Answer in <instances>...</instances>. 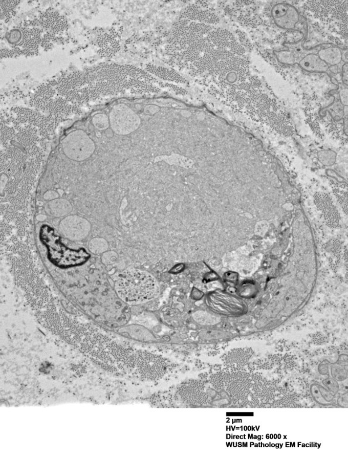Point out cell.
Wrapping results in <instances>:
<instances>
[{"mask_svg":"<svg viewBox=\"0 0 348 457\" xmlns=\"http://www.w3.org/2000/svg\"><path fill=\"white\" fill-rule=\"evenodd\" d=\"M179 395L184 401L197 405H204L208 399L203 383L197 381L183 383L180 387Z\"/></svg>","mask_w":348,"mask_h":457,"instance_id":"cell-7","label":"cell"},{"mask_svg":"<svg viewBox=\"0 0 348 457\" xmlns=\"http://www.w3.org/2000/svg\"><path fill=\"white\" fill-rule=\"evenodd\" d=\"M46 210L56 217H61L71 213L72 206L67 200L57 199L48 203Z\"/></svg>","mask_w":348,"mask_h":457,"instance_id":"cell-10","label":"cell"},{"mask_svg":"<svg viewBox=\"0 0 348 457\" xmlns=\"http://www.w3.org/2000/svg\"><path fill=\"white\" fill-rule=\"evenodd\" d=\"M272 15L277 26L282 29H294L300 19L296 8L286 3H279L272 8Z\"/></svg>","mask_w":348,"mask_h":457,"instance_id":"cell-5","label":"cell"},{"mask_svg":"<svg viewBox=\"0 0 348 457\" xmlns=\"http://www.w3.org/2000/svg\"><path fill=\"white\" fill-rule=\"evenodd\" d=\"M106 245L105 241L101 238H94L90 243V248L92 251H100Z\"/></svg>","mask_w":348,"mask_h":457,"instance_id":"cell-13","label":"cell"},{"mask_svg":"<svg viewBox=\"0 0 348 457\" xmlns=\"http://www.w3.org/2000/svg\"><path fill=\"white\" fill-rule=\"evenodd\" d=\"M48 248V258L52 263L60 268H69L84 264L90 258L89 253L83 249L75 250L68 248L63 244L53 242L45 244Z\"/></svg>","mask_w":348,"mask_h":457,"instance_id":"cell-3","label":"cell"},{"mask_svg":"<svg viewBox=\"0 0 348 457\" xmlns=\"http://www.w3.org/2000/svg\"><path fill=\"white\" fill-rule=\"evenodd\" d=\"M57 193H58L60 195H62L64 193V191L62 190L59 189L57 190Z\"/></svg>","mask_w":348,"mask_h":457,"instance_id":"cell-20","label":"cell"},{"mask_svg":"<svg viewBox=\"0 0 348 457\" xmlns=\"http://www.w3.org/2000/svg\"><path fill=\"white\" fill-rule=\"evenodd\" d=\"M63 150L69 159L77 162L88 160L96 149L94 141L80 130L69 134L62 142Z\"/></svg>","mask_w":348,"mask_h":457,"instance_id":"cell-2","label":"cell"},{"mask_svg":"<svg viewBox=\"0 0 348 457\" xmlns=\"http://www.w3.org/2000/svg\"><path fill=\"white\" fill-rule=\"evenodd\" d=\"M36 203H37V205H38L39 206H42L44 205V203L41 201H39V202H37Z\"/></svg>","mask_w":348,"mask_h":457,"instance_id":"cell-19","label":"cell"},{"mask_svg":"<svg viewBox=\"0 0 348 457\" xmlns=\"http://www.w3.org/2000/svg\"><path fill=\"white\" fill-rule=\"evenodd\" d=\"M318 56L323 62L330 65L338 64L342 59L341 51L337 47H331L319 51Z\"/></svg>","mask_w":348,"mask_h":457,"instance_id":"cell-11","label":"cell"},{"mask_svg":"<svg viewBox=\"0 0 348 457\" xmlns=\"http://www.w3.org/2000/svg\"><path fill=\"white\" fill-rule=\"evenodd\" d=\"M106 136L108 138H111L113 137V133L111 130H106L105 132Z\"/></svg>","mask_w":348,"mask_h":457,"instance_id":"cell-18","label":"cell"},{"mask_svg":"<svg viewBox=\"0 0 348 457\" xmlns=\"http://www.w3.org/2000/svg\"><path fill=\"white\" fill-rule=\"evenodd\" d=\"M93 123L98 129L102 130L108 128V118L103 114H98L93 118Z\"/></svg>","mask_w":348,"mask_h":457,"instance_id":"cell-12","label":"cell"},{"mask_svg":"<svg viewBox=\"0 0 348 457\" xmlns=\"http://www.w3.org/2000/svg\"><path fill=\"white\" fill-rule=\"evenodd\" d=\"M61 232L68 237L80 239L85 237L90 230V224L85 219L77 215H71L61 221Z\"/></svg>","mask_w":348,"mask_h":457,"instance_id":"cell-6","label":"cell"},{"mask_svg":"<svg viewBox=\"0 0 348 457\" xmlns=\"http://www.w3.org/2000/svg\"><path fill=\"white\" fill-rule=\"evenodd\" d=\"M7 182V178L4 176V175H3L1 179V191H2L4 189V187H5Z\"/></svg>","mask_w":348,"mask_h":457,"instance_id":"cell-16","label":"cell"},{"mask_svg":"<svg viewBox=\"0 0 348 457\" xmlns=\"http://www.w3.org/2000/svg\"><path fill=\"white\" fill-rule=\"evenodd\" d=\"M59 198V194L54 190H49L47 191L46 193H45L44 195V199L45 201H52L53 200H55L58 199Z\"/></svg>","mask_w":348,"mask_h":457,"instance_id":"cell-14","label":"cell"},{"mask_svg":"<svg viewBox=\"0 0 348 457\" xmlns=\"http://www.w3.org/2000/svg\"><path fill=\"white\" fill-rule=\"evenodd\" d=\"M110 122L115 133L125 135L134 132L138 127L136 116L128 111H116L111 114Z\"/></svg>","mask_w":348,"mask_h":457,"instance_id":"cell-8","label":"cell"},{"mask_svg":"<svg viewBox=\"0 0 348 457\" xmlns=\"http://www.w3.org/2000/svg\"><path fill=\"white\" fill-rule=\"evenodd\" d=\"M47 219V216L43 214H39L37 216V219L39 220V221H44L45 219Z\"/></svg>","mask_w":348,"mask_h":457,"instance_id":"cell-17","label":"cell"},{"mask_svg":"<svg viewBox=\"0 0 348 457\" xmlns=\"http://www.w3.org/2000/svg\"><path fill=\"white\" fill-rule=\"evenodd\" d=\"M116 288L118 295L128 302H141L151 299L158 291L154 277L138 270L127 271L119 276Z\"/></svg>","mask_w":348,"mask_h":457,"instance_id":"cell-1","label":"cell"},{"mask_svg":"<svg viewBox=\"0 0 348 457\" xmlns=\"http://www.w3.org/2000/svg\"><path fill=\"white\" fill-rule=\"evenodd\" d=\"M135 367L142 378L150 381L159 380L167 371V364L163 358L145 352L136 353Z\"/></svg>","mask_w":348,"mask_h":457,"instance_id":"cell-4","label":"cell"},{"mask_svg":"<svg viewBox=\"0 0 348 457\" xmlns=\"http://www.w3.org/2000/svg\"><path fill=\"white\" fill-rule=\"evenodd\" d=\"M96 136H97L98 138H100V137H101V134H100V133L99 132H97V134H96Z\"/></svg>","mask_w":348,"mask_h":457,"instance_id":"cell-21","label":"cell"},{"mask_svg":"<svg viewBox=\"0 0 348 457\" xmlns=\"http://www.w3.org/2000/svg\"><path fill=\"white\" fill-rule=\"evenodd\" d=\"M342 78L343 83L347 84V64L346 63L343 67Z\"/></svg>","mask_w":348,"mask_h":457,"instance_id":"cell-15","label":"cell"},{"mask_svg":"<svg viewBox=\"0 0 348 457\" xmlns=\"http://www.w3.org/2000/svg\"><path fill=\"white\" fill-rule=\"evenodd\" d=\"M298 64L302 69L309 72H325L329 68V65L319 58L318 55L315 54L307 55Z\"/></svg>","mask_w":348,"mask_h":457,"instance_id":"cell-9","label":"cell"}]
</instances>
